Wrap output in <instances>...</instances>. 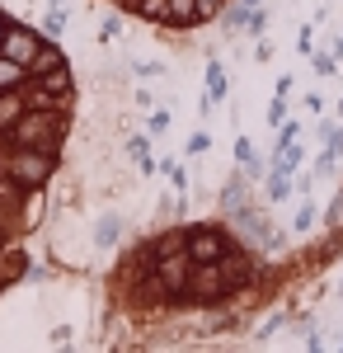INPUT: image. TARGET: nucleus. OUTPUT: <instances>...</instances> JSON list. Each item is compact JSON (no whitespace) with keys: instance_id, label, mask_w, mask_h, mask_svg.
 I'll return each mask as SVG.
<instances>
[{"instance_id":"2","label":"nucleus","mask_w":343,"mask_h":353,"mask_svg":"<svg viewBox=\"0 0 343 353\" xmlns=\"http://www.w3.org/2000/svg\"><path fill=\"white\" fill-rule=\"evenodd\" d=\"M174 19H198V0H174Z\"/></svg>"},{"instance_id":"5","label":"nucleus","mask_w":343,"mask_h":353,"mask_svg":"<svg viewBox=\"0 0 343 353\" xmlns=\"http://www.w3.org/2000/svg\"><path fill=\"white\" fill-rule=\"evenodd\" d=\"M113 236H118V221L104 217V226H99V245H113Z\"/></svg>"},{"instance_id":"8","label":"nucleus","mask_w":343,"mask_h":353,"mask_svg":"<svg viewBox=\"0 0 343 353\" xmlns=\"http://www.w3.org/2000/svg\"><path fill=\"white\" fill-rule=\"evenodd\" d=\"M216 5H221V0H202V5H198V14H216Z\"/></svg>"},{"instance_id":"4","label":"nucleus","mask_w":343,"mask_h":353,"mask_svg":"<svg viewBox=\"0 0 343 353\" xmlns=\"http://www.w3.org/2000/svg\"><path fill=\"white\" fill-rule=\"evenodd\" d=\"M207 151V132H193L188 137V156H202Z\"/></svg>"},{"instance_id":"1","label":"nucleus","mask_w":343,"mask_h":353,"mask_svg":"<svg viewBox=\"0 0 343 353\" xmlns=\"http://www.w3.org/2000/svg\"><path fill=\"white\" fill-rule=\"evenodd\" d=\"M221 250H226L221 236H193V241H188V254H193L198 264H216V259H226Z\"/></svg>"},{"instance_id":"9","label":"nucleus","mask_w":343,"mask_h":353,"mask_svg":"<svg viewBox=\"0 0 343 353\" xmlns=\"http://www.w3.org/2000/svg\"><path fill=\"white\" fill-rule=\"evenodd\" d=\"M339 52H343V28H339Z\"/></svg>"},{"instance_id":"6","label":"nucleus","mask_w":343,"mask_h":353,"mask_svg":"<svg viewBox=\"0 0 343 353\" xmlns=\"http://www.w3.org/2000/svg\"><path fill=\"white\" fill-rule=\"evenodd\" d=\"M287 179H273V184H268V198H273V203H282V198H287Z\"/></svg>"},{"instance_id":"3","label":"nucleus","mask_w":343,"mask_h":353,"mask_svg":"<svg viewBox=\"0 0 343 353\" xmlns=\"http://www.w3.org/2000/svg\"><path fill=\"white\" fill-rule=\"evenodd\" d=\"M207 85H211V94H226V76H221V66H211V71H207Z\"/></svg>"},{"instance_id":"7","label":"nucleus","mask_w":343,"mask_h":353,"mask_svg":"<svg viewBox=\"0 0 343 353\" xmlns=\"http://www.w3.org/2000/svg\"><path fill=\"white\" fill-rule=\"evenodd\" d=\"M311 221H315V208H301V217H296V231H311Z\"/></svg>"}]
</instances>
